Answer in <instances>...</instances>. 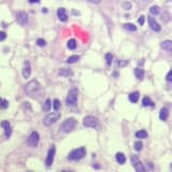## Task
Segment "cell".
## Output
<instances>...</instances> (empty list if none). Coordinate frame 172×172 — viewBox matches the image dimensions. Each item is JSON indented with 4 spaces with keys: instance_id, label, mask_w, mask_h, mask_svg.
I'll return each mask as SVG.
<instances>
[{
    "instance_id": "cell-1",
    "label": "cell",
    "mask_w": 172,
    "mask_h": 172,
    "mask_svg": "<svg viewBox=\"0 0 172 172\" xmlns=\"http://www.w3.org/2000/svg\"><path fill=\"white\" fill-rule=\"evenodd\" d=\"M40 88H41L40 83H39L38 81L34 80L25 85V93H26L28 96H30L31 97V96L36 95V94L40 90Z\"/></svg>"
},
{
    "instance_id": "cell-2",
    "label": "cell",
    "mask_w": 172,
    "mask_h": 172,
    "mask_svg": "<svg viewBox=\"0 0 172 172\" xmlns=\"http://www.w3.org/2000/svg\"><path fill=\"white\" fill-rule=\"evenodd\" d=\"M77 126V121L75 119H73V117H70V119H66L65 122L61 124L60 126V130L62 132H66V134H68V132H71L75 127Z\"/></svg>"
},
{
    "instance_id": "cell-3",
    "label": "cell",
    "mask_w": 172,
    "mask_h": 172,
    "mask_svg": "<svg viewBox=\"0 0 172 172\" xmlns=\"http://www.w3.org/2000/svg\"><path fill=\"white\" fill-rule=\"evenodd\" d=\"M77 96H79V90H77V88L70 89L68 93V96H67V98H66V103H67V106H69V107L75 106V104H77Z\"/></svg>"
},
{
    "instance_id": "cell-4",
    "label": "cell",
    "mask_w": 172,
    "mask_h": 172,
    "mask_svg": "<svg viewBox=\"0 0 172 172\" xmlns=\"http://www.w3.org/2000/svg\"><path fill=\"white\" fill-rule=\"evenodd\" d=\"M86 155V149L84 147H80L72 151L71 153L68 155V159L69 160H80L83 157Z\"/></svg>"
},
{
    "instance_id": "cell-5",
    "label": "cell",
    "mask_w": 172,
    "mask_h": 172,
    "mask_svg": "<svg viewBox=\"0 0 172 172\" xmlns=\"http://www.w3.org/2000/svg\"><path fill=\"white\" fill-rule=\"evenodd\" d=\"M59 117H60V113L57 111L53 112V113H49L43 119V123H44L45 126H51V125H53L54 123L57 122L58 119H59Z\"/></svg>"
},
{
    "instance_id": "cell-6",
    "label": "cell",
    "mask_w": 172,
    "mask_h": 172,
    "mask_svg": "<svg viewBox=\"0 0 172 172\" xmlns=\"http://www.w3.org/2000/svg\"><path fill=\"white\" fill-rule=\"evenodd\" d=\"M83 124L85 127H89V128H96L98 126V119L95 116H86L83 119Z\"/></svg>"
},
{
    "instance_id": "cell-7",
    "label": "cell",
    "mask_w": 172,
    "mask_h": 172,
    "mask_svg": "<svg viewBox=\"0 0 172 172\" xmlns=\"http://www.w3.org/2000/svg\"><path fill=\"white\" fill-rule=\"evenodd\" d=\"M39 140H40V136L37 131H34V132H31V134L29 136L28 138V145L31 146V147H36V146L38 145L39 143Z\"/></svg>"
},
{
    "instance_id": "cell-8",
    "label": "cell",
    "mask_w": 172,
    "mask_h": 172,
    "mask_svg": "<svg viewBox=\"0 0 172 172\" xmlns=\"http://www.w3.org/2000/svg\"><path fill=\"white\" fill-rule=\"evenodd\" d=\"M131 164H132V166H134V168L136 169V171H138V172L145 171V168L143 167V164L139 160V158H138L136 155H134V156L131 157Z\"/></svg>"
},
{
    "instance_id": "cell-9",
    "label": "cell",
    "mask_w": 172,
    "mask_h": 172,
    "mask_svg": "<svg viewBox=\"0 0 172 172\" xmlns=\"http://www.w3.org/2000/svg\"><path fill=\"white\" fill-rule=\"evenodd\" d=\"M54 156H55V145H52L51 149L47 152V157H46L45 164L46 167H51L54 161Z\"/></svg>"
},
{
    "instance_id": "cell-10",
    "label": "cell",
    "mask_w": 172,
    "mask_h": 172,
    "mask_svg": "<svg viewBox=\"0 0 172 172\" xmlns=\"http://www.w3.org/2000/svg\"><path fill=\"white\" fill-rule=\"evenodd\" d=\"M16 21H17V23L19 25H25L27 23V21H28V16L25 12L21 11V12H17L16 13Z\"/></svg>"
},
{
    "instance_id": "cell-11",
    "label": "cell",
    "mask_w": 172,
    "mask_h": 172,
    "mask_svg": "<svg viewBox=\"0 0 172 172\" xmlns=\"http://www.w3.org/2000/svg\"><path fill=\"white\" fill-rule=\"evenodd\" d=\"M31 74V67H30V64L28 62V61H25L24 62V68H23V77L25 79H28V77H30Z\"/></svg>"
},
{
    "instance_id": "cell-12",
    "label": "cell",
    "mask_w": 172,
    "mask_h": 172,
    "mask_svg": "<svg viewBox=\"0 0 172 172\" xmlns=\"http://www.w3.org/2000/svg\"><path fill=\"white\" fill-rule=\"evenodd\" d=\"M149 27H151L154 31H159L161 29L160 25L157 23L156 21H155V19L152 17V16H149Z\"/></svg>"
},
{
    "instance_id": "cell-13",
    "label": "cell",
    "mask_w": 172,
    "mask_h": 172,
    "mask_svg": "<svg viewBox=\"0 0 172 172\" xmlns=\"http://www.w3.org/2000/svg\"><path fill=\"white\" fill-rule=\"evenodd\" d=\"M1 126L3 127L5 137L10 138V136H11V134H12V129H11V125H10V123H9L8 121H3V122L1 123Z\"/></svg>"
},
{
    "instance_id": "cell-14",
    "label": "cell",
    "mask_w": 172,
    "mask_h": 172,
    "mask_svg": "<svg viewBox=\"0 0 172 172\" xmlns=\"http://www.w3.org/2000/svg\"><path fill=\"white\" fill-rule=\"evenodd\" d=\"M57 16L58 19H60L61 22H66L68 19V16H67V13H66V10L64 8H59L57 10Z\"/></svg>"
},
{
    "instance_id": "cell-15",
    "label": "cell",
    "mask_w": 172,
    "mask_h": 172,
    "mask_svg": "<svg viewBox=\"0 0 172 172\" xmlns=\"http://www.w3.org/2000/svg\"><path fill=\"white\" fill-rule=\"evenodd\" d=\"M161 47L167 51V52H169L170 54H172V41H170V40L164 41L161 43Z\"/></svg>"
},
{
    "instance_id": "cell-16",
    "label": "cell",
    "mask_w": 172,
    "mask_h": 172,
    "mask_svg": "<svg viewBox=\"0 0 172 172\" xmlns=\"http://www.w3.org/2000/svg\"><path fill=\"white\" fill-rule=\"evenodd\" d=\"M169 116V111L167 108H162L160 110V113H159V119H161V121H164V122H166L167 121V119H168Z\"/></svg>"
},
{
    "instance_id": "cell-17",
    "label": "cell",
    "mask_w": 172,
    "mask_h": 172,
    "mask_svg": "<svg viewBox=\"0 0 172 172\" xmlns=\"http://www.w3.org/2000/svg\"><path fill=\"white\" fill-rule=\"evenodd\" d=\"M134 74H136V77H137L138 80L142 81L144 79V71L140 68H136L134 69Z\"/></svg>"
},
{
    "instance_id": "cell-18",
    "label": "cell",
    "mask_w": 172,
    "mask_h": 172,
    "mask_svg": "<svg viewBox=\"0 0 172 172\" xmlns=\"http://www.w3.org/2000/svg\"><path fill=\"white\" fill-rule=\"evenodd\" d=\"M115 157H116V160H117V162H119V164H125V161H126V157H125V155H124L123 153H117Z\"/></svg>"
},
{
    "instance_id": "cell-19",
    "label": "cell",
    "mask_w": 172,
    "mask_h": 172,
    "mask_svg": "<svg viewBox=\"0 0 172 172\" xmlns=\"http://www.w3.org/2000/svg\"><path fill=\"white\" fill-rule=\"evenodd\" d=\"M142 104H143L144 107H154V102L149 99V97H144V98H143V100H142Z\"/></svg>"
},
{
    "instance_id": "cell-20",
    "label": "cell",
    "mask_w": 172,
    "mask_h": 172,
    "mask_svg": "<svg viewBox=\"0 0 172 172\" xmlns=\"http://www.w3.org/2000/svg\"><path fill=\"white\" fill-rule=\"evenodd\" d=\"M139 96H140V94L138 92H134V93H131L129 95V100L131 101V102H137L138 99H139Z\"/></svg>"
},
{
    "instance_id": "cell-21",
    "label": "cell",
    "mask_w": 172,
    "mask_h": 172,
    "mask_svg": "<svg viewBox=\"0 0 172 172\" xmlns=\"http://www.w3.org/2000/svg\"><path fill=\"white\" fill-rule=\"evenodd\" d=\"M67 46H68L69 50H74L77 47V41L74 39H70L68 41V43H67Z\"/></svg>"
},
{
    "instance_id": "cell-22",
    "label": "cell",
    "mask_w": 172,
    "mask_h": 172,
    "mask_svg": "<svg viewBox=\"0 0 172 172\" xmlns=\"http://www.w3.org/2000/svg\"><path fill=\"white\" fill-rule=\"evenodd\" d=\"M136 137L139 138V139H145L147 137V132L145 130H139V131L136 132Z\"/></svg>"
},
{
    "instance_id": "cell-23",
    "label": "cell",
    "mask_w": 172,
    "mask_h": 172,
    "mask_svg": "<svg viewBox=\"0 0 172 172\" xmlns=\"http://www.w3.org/2000/svg\"><path fill=\"white\" fill-rule=\"evenodd\" d=\"M51 107H52V102H51L50 99H46L44 104H43V110L45 112H50L51 110Z\"/></svg>"
},
{
    "instance_id": "cell-24",
    "label": "cell",
    "mask_w": 172,
    "mask_h": 172,
    "mask_svg": "<svg viewBox=\"0 0 172 172\" xmlns=\"http://www.w3.org/2000/svg\"><path fill=\"white\" fill-rule=\"evenodd\" d=\"M124 28L128 31H136L137 30V26H134V24H130V23H127L124 25Z\"/></svg>"
},
{
    "instance_id": "cell-25",
    "label": "cell",
    "mask_w": 172,
    "mask_h": 172,
    "mask_svg": "<svg viewBox=\"0 0 172 172\" xmlns=\"http://www.w3.org/2000/svg\"><path fill=\"white\" fill-rule=\"evenodd\" d=\"M79 59H80V57H79L77 55H72V56H70V57L67 59V62H68V64H74V62L79 61Z\"/></svg>"
},
{
    "instance_id": "cell-26",
    "label": "cell",
    "mask_w": 172,
    "mask_h": 172,
    "mask_svg": "<svg viewBox=\"0 0 172 172\" xmlns=\"http://www.w3.org/2000/svg\"><path fill=\"white\" fill-rule=\"evenodd\" d=\"M59 74L62 75V77H69V75H72V71L67 70V69H61L59 71Z\"/></svg>"
},
{
    "instance_id": "cell-27",
    "label": "cell",
    "mask_w": 172,
    "mask_h": 172,
    "mask_svg": "<svg viewBox=\"0 0 172 172\" xmlns=\"http://www.w3.org/2000/svg\"><path fill=\"white\" fill-rule=\"evenodd\" d=\"M149 12H151V14H153V15H157V14H159L160 9L158 8L157 5H153L152 8L149 9Z\"/></svg>"
},
{
    "instance_id": "cell-28",
    "label": "cell",
    "mask_w": 172,
    "mask_h": 172,
    "mask_svg": "<svg viewBox=\"0 0 172 172\" xmlns=\"http://www.w3.org/2000/svg\"><path fill=\"white\" fill-rule=\"evenodd\" d=\"M112 60H113V55H112L111 53L106 54V61H107V65L108 66H111L112 65Z\"/></svg>"
},
{
    "instance_id": "cell-29",
    "label": "cell",
    "mask_w": 172,
    "mask_h": 172,
    "mask_svg": "<svg viewBox=\"0 0 172 172\" xmlns=\"http://www.w3.org/2000/svg\"><path fill=\"white\" fill-rule=\"evenodd\" d=\"M134 149L136 151H141L142 149V147H143V143H142L141 141H137V142H134Z\"/></svg>"
},
{
    "instance_id": "cell-30",
    "label": "cell",
    "mask_w": 172,
    "mask_h": 172,
    "mask_svg": "<svg viewBox=\"0 0 172 172\" xmlns=\"http://www.w3.org/2000/svg\"><path fill=\"white\" fill-rule=\"evenodd\" d=\"M53 108L55 111H58V110L60 109V101L58 99H55L53 101Z\"/></svg>"
},
{
    "instance_id": "cell-31",
    "label": "cell",
    "mask_w": 172,
    "mask_h": 172,
    "mask_svg": "<svg viewBox=\"0 0 172 172\" xmlns=\"http://www.w3.org/2000/svg\"><path fill=\"white\" fill-rule=\"evenodd\" d=\"M9 106V102L4 99H0V108L1 109H7Z\"/></svg>"
},
{
    "instance_id": "cell-32",
    "label": "cell",
    "mask_w": 172,
    "mask_h": 172,
    "mask_svg": "<svg viewBox=\"0 0 172 172\" xmlns=\"http://www.w3.org/2000/svg\"><path fill=\"white\" fill-rule=\"evenodd\" d=\"M37 44H38L39 46H45V40H43V39H38L37 40Z\"/></svg>"
},
{
    "instance_id": "cell-33",
    "label": "cell",
    "mask_w": 172,
    "mask_h": 172,
    "mask_svg": "<svg viewBox=\"0 0 172 172\" xmlns=\"http://www.w3.org/2000/svg\"><path fill=\"white\" fill-rule=\"evenodd\" d=\"M166 80L168 81V82H170V83H172V69L169 71V73L167 74V77H166Z\"/></svg>"
},
{
    "instance_id": "cell-34",
    "label": "cell",
    "mask_w": 172,
    "mask_h": 172,
    "mask_svg": "<svg viewBox=\"0 0 172 172\" xmlns=\"http://www.w3.org/2000/svg\"><path fill=\"white\" fill-rule=\"evenodd\" d=\"M122 5H123V8L126 9V10H130V9H131V3H130V2H124Z\"/></svg>"
},
{
    "instance_id": "cell-35",
    "label": "cell",
    "mask_w": 172,
    "mask_h": 172,
    "mask_svg": "<svg viewBox=\"0 0 172 172\" xmlns=\"http://www.w3.org/2000/svg\"><path fill=\"white\" fill-rule=\"evenodd\" d=\"M7 38V34L3 31H0V41H3L4 39Z\"/></svg>"
},
{
    "instance_id": "cell-36",
    "label": "cell",
    "mask_w": 172,
    "mask_h": 172,
    "mask_svg": "<svg viewBox=\"0 0 172 172\" xmlns=\"http://www.w3.org/2000/svg\"><path fill=\"white\" fill-rule=\"evenodd\" d=\"M144 21H145V19H144V16L143 15H141L140 17H139V19H138V22H139L140 25H143V24H144Z\"/></svg>"
},
{
    "instance_id": "cell-37",
    "label": "cell",
    "mask_w": 172,
    "mask_h": 172,
    "mask_svg": "<svg viewBox=\"0 0 172 172\" xmlns=\"http://www.w3.org/2000/svg\"><path fill=\"white\" fill-rule=\"evenodd\" d=\"M88 2H92V3H95V4H98V3H100V1L101 0H87Z\"/></svg>"
},
{
    "instance_id": "cell-38",
    "label": "cell",
    "mask_w": 172,
    "mask_h": 172,
    "mask_svg": "<svg viewBox=\"0 0 172 172\" xmlns=\"http://www.w3.org/2000/svg\"><path fill=\"white\" fill-rule=\"evenodd\" d=\"M29 1V3H39L40 2V0H28Z\"/></svg>"
}]
</instances>
